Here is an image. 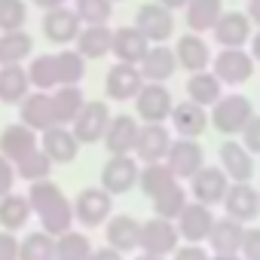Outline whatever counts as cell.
I'll list each match as a JSON object with an SVG mask.
<instances>
[{"instance_id": "8992f818", "label": "cell", "mask_w": 260, "mask_h": 260, "mask_svg": "<svg viewBox=\"0 0 260 260\" xmlns=\"http://www.w3.org/2000/svg\"><path fill=\"white\" fill-rule=\"evenodd\" d=\"M144 83H147V80H144V74H141L138 64L116 61V64L107 71V77H104V92H107V98H113V101H132V98L141 92Z\"/></svg>"}, {"instance_id": "603a6c76", "label": "cell", "mask_w": 260, "mask_h": 260, "mask_svg": "<svg viewBox=\"0 0 260 260\" xmlns=\"http://www.w3.org/2000/svg\"><path fill=\"white\" fill-rule=\"evenodd\" d=\"M175 55H178V68H184L187 74L208 71V64H211V49H208V43L202 40V34H193V31H187V34L175 43Z\"/></svg>"}, {"instance_id": "7bdbcfd3", "label": "cell", "mask_w": 260, "mask_h": 260, "mask_svg": "<svg viewBox=\"0 0 260 260\" xmlns=\"http://www.w3.org/2000/svg\"><path fill=\"white\" fill-rule=\"evenodd\" d=\"M55 245H58V260H86L92 254L89 239L83 233H74V230H68L64 236H58Z\"/></svg>"}, {"instance_id": "1f68e13d", "label": "cell", "mask_w": 260, "mask_h": 260, "mask_svg": "<svg viewBox=\"0 0 260 260\" xmlns=\"http://www.w3.org/2000/svg\"><path fill=\"white\" fill-rule=\"evenodd\" d=\"M34 52V37L19 28V31H0V64H22Z\"/></svg>"}, {"instance_id": "74e56055", "label": "cell", "mask_w": 260, "mask_h": 260, "mask_svg": "<svg viewBox=\"0 0 260 260\" xmlns=\"http://www.w3.org/2000/svg\"><path fill=\"white\" fill-rule=\"evenodd\" d=\"M187 208V190L175 181L172 187H166L162 193L153 196V214L156 217H166V220H178L181 211Z\"/></svg>"}, {"instance_id": "83f0119b", "label": "cell", "mask_w": 260, "mask_h": 260, "mask_svg": "<svg viewBox=\"0 0 260 260\" xmlns=\"http://www.w3.org/2000/svg\"><path fill=\"white\" fill-rule=\"evenodd\" d=\"M107 245L116 248V251H132L138 248L141 242V223L135 217H128V214H116V217H107Z\"/></svg>"}, {"instance_id": "7c38bea8", "label": "cell", "mask_w": 260, "mask_h": 260, "mask_svg": "<svg viewBox=\"0 0 260 260\" xmlns=\"http://www.w3.org/2000/svg\"><path fill=\"white\" fill-rule=\"evenodd\" d=\"M110 208H113V202H110V193L104 190V187H89V190H83L80 196H77V202H74V217H77V223H83V226H101L107 217H110Z\"/></svg>"}, {"instance_id": "484cf974", "label": "cell", "mask_w": 260, "mask_h": 260, "mask_svg": "<svg viewBox=\"0 0 260 260\" xmlns=\"http://www.w3.org/2000/svg\"><path fill=\"white\" fill-rule=\"evenodd\" d=\"M31 92V80H28V68L22 64H0V101L16 107L28 98Z\"/></svg>"}, {"instance_id": "ee69618b", "label": "cell", "mask_w": 260, "mask_h": 260, "mask_svg": "<svg viewBox=\"0 0 260 260\" xmlns=\"http://www.w3.org/2000/svg\"><path fill=\"white\" fill-rule=\"evenodd\" d=\"M28 22L25 0H0V31H19Z\"/></svg>"}, {"instance_id": "d6986e66", "label": "cell", "mask_w": 260, "mask_h": 260, "mask_svg": "<svg viewBox=\"0 0 260 260\" xmlns=\"http://www.w3.org/2000/svg\"><path fill=\"white\" fill-rule=\"evenodd\" d=\"M37 147H40L37 132L25 122H13V125H7L4 132H0V153H4L13 166L19 159H25L28 153H34Z\"/></svg>"}, {"instance_id": "ac0fdd59", "label": "cell", "mask_w": 260, "mask_h": 260, "mask_svg": "<svg viewBox=\"0 0 260 260\" xmlns=\"http://www.w3.org/2000/svg\"><path fill=\"white\" fill-rule=\"evenodd\" d=\"M40 150H43L52 162L64 166V162H74V159H77L80 141H77V135H74L71 125H52V128H46L43 138H40Z\"/></svg>"}, {"instance_id": "f907efd6", "label": "cell", "mask_w": 260, "mask_h": 260, "mask_svg": "<svg viewBox=\"0 0 260 260\" xmlns=\"http://www.w3.org/2000/svg\"><path fill=\"white\" fill-rule=\"evenodd\" d=\"M86 260H122V251H116V248H98Z\"/></svg>"}, {"instance_id": "8fae6325", "label": "cell", "mask_w": 260, "mask_h": 260, "mask_svg": "<svg viewBox=\"0 0 260 260\" xmlns=\"http://www.w3.org/2000/svg\"><path fill=\"white\" fill-rule=\"evenodd\" d=\"M83 31V22L74 10L68 7H55V10H46L43 16V37L55 46H68V43H77Z\"/></svg>"}, {"instance_id": "2e32d148", "label": "cell", "mask_w": 260, "mask_h": 260, "mask_svg": "<svg viewBox=\"0 0 260 260\" xmlns=\"http://www.w3.org/2000/svg\"><path fill=\"white\" fill-rule=\"evenodd\" d=\"M19 116H22L25 125H31L34 132H40V135L46 132V128L58 125L55 107H52V92H40V89L28 92V98L19 104Z\"/></svg>"}, {"instance_id": "9f6ffc18", "label": "cell", "mask_w": 260, "mask_h": 260, "mask_svg": "<svg viewBox=\"0 0 260 260\" xmlns=\"http://www.w3.org/2000/svg\"><path fill=\"white\" fill-rule=\"evenodd\" d=\"M211 260H242V257L239 254H214Z\"/></svg>"}, {"instance_id": "3957f363", "label": "cell", "mask_w": 260, "mask_h": 260, "mask_svg": "<svg viewBox=\"0 0 260 260\" xmlns=\"http://www.w3.org/2000/svg\"><path fill=\"white\" fill-rule=\"evenodd\" d=\"M138 162L132 153H122V156H110L101 169V187L110 196H122L138 184Z\"/></svg>"}, {"instance_id": "f35d334b", "label": "cell", "mask_w": 260, "mask_h": 260, "mask_svg": "<svg viewBox=\"0 0 260 260\" xmlns=\"http://www.w3.org/2000/svg\"><path fill=\"white\" fill-rule=\"evenodd\" d=\"M77 217H74V205L68 202V199H58L55 205H49L43 214H40V223H43V230L49 233V236H64L68 230H71V223H74Z\"/></svg>"}, {"instance_id": "44dd1931", "label": "cell", "mask_w": 260, "mask_h": 260, "mask_svg": "<svg viewBox=\"0 0 260 260\" xmlns=\"http://www.w3.org/2000/svg\"><path fill=\"white\" fill-rule=\"evenodd\" d=\"M172 125H175V132L181 138H199L205 128H208V107L196 104V101H181L172 107Z\"/></svg>"}, {"instance_id": "e0dca14e", "label": "cell", "mask_w": 260, "mask_h": 260, "mask_svg": "<svg viewBox=\"0 0 260 260\" xmlns=\"http://www.w3.org/2000/svg\"><path fill=\"white\" fill-rule=\"evenodd\" d=\"M223 208H226V217H233L239 223H248L260 214V193L248 181H242V184L233 181L226 196H223Z\"/></svg>"}, {"instance_id": "816d5d0a", "label": "cell", "mask_w": 260, "mask_h": 260, "mask_svg": "<svg viewBox=\"0 0 260 260\" xmlns=\"http://www.w3.org/2000/svg\"><path fill=\"white\" fill-rule=\"evenodd\" d=\"M248 46H251V58H254V61L260 64V31H257V34H251Z\"/></svg>"}, {"instance_id": "ab89813d", "label": "cell", "mask_w": 260, "mask_h": 260, "mask_svg": "<svg viewBox=\"0 0 260 260\" xmlns=\"http://www.w3.org/2000/svg\"><path fill=\"white\" fill-rule=\"evenodd\" d=\"M58 61V86H80L86 77V58L77 49H61L55 55Z\"/></svg>"}, {"instance_id": "8d00e7d4", "label": "cell", "mask_w": 260, "mask_h": 260, "mask_svg": "<svg viewBox=\"0 0 260 260\" xmlns=\"http://www.w3.org/2000/svg\"><path fill=\"white\" fill-rule=\"evenodd\" d=\"M19 260H58L55 236H49L46 230L25 236V239L19 242Z\"/></svg>"}, {"instance_id": "ffe728a7", "label": "cell", "mask_w": 260, "mask_h": 260, "mask_svg": "<svg viewBox=\"0 0 260 260\" xmlns=\"http://www.w3.org/2000/svg\"><path fill=\"white\" fill-rule=\"evenodd\" d=\"M138 122L135 116L128 113H119V116H110V125L104 132V147L110 156H122V153H132L135 150V141H138Z\"/></svg>"}, {"instance_id": "4fadbf2b", "label": "cell", "mask_w": 260, "mask_h": 260, "mask_svg": "<svg viewBox=\"0 0 260 260\" xmlns=\"http://www.w3.org/2000/svg\"><path fill=\"white\" fill-rule=\"evenodd\" d=\"M254 28V22L248 19V13H239V10H223V16L217 19V25L211 28L214 31V40L223 46V49H242V46H248V40H251V31Z\"/></svg>"}, {"instance_id": "4dcf8cb0", "label": "cell", "mask_w": 260, "mask_h": 260, "mask_svg": "<svg viewBox=\"0 0 260 260\" xmlns=\"http://www.w3.org/2000/svg\"><path fill=\"white\" fill-rule=\"evenodd\" d=\"M242 236H245V223H239L233 217H223V220H214L208 242H211L214 254H239Z\"/></svg>"}, {"instance_id": "d590c367", "label": "cell", "mask_w": 260, "mask_h": 260, "mask_svg": "<svg viewBox=\"0 0 260 260\" xmlns=\"http://www.w3.org/2000/svg\"><path fill=\"white\" fill-rule=\"evenodd\" d=\"M28 80H31V89H40V92H52L58 89V61L55 55H34L31 64H28Z\"/></svg>"}, {"instance_id": "db71d44e", "label": "cell", "mask_w": 260, "mask_h": 260, "mask_svg": "<svg viewBox=\"0 0 260 260\" xmlns=\"http://www.w3.org/2000/svg\"><path fill=\"white\" fill-rule=\"evenodd\" d=\"M34 4H37L40 10H55V7H64L68 0H34Z\"/></svg>"}, {"instance_id": "bcb514c9", "label": "cell", "mask_w": 260, "mask_h": 260, "mask_svg": "<svg viewBox=\"0 0 260 260\" xmlns=\"http://www.w3.org/2000/svg\"><path fill=\"white\" fill-rule=\"evenodd\" d=\"M242 144L251 150V153H260V116L254 113L251 122L242 128Z\"/></svg>"}, {"instance_id": "7402d4cb", "label": "cell", "mask_w": 260, "mask_h": 260, "mask_svg": "<svg viewBox=\"0 0 260 260\" xmlns=\"http://www.w3.org/2000/svg\"><path fill=\"white\" fill-rule=\"evenodd\" d=\"M147 49H150V40H147L135 25H125V28H116V31H113V46H110V52L116 55V61L141 64V58L147 55Z\"/></svg>"}, {"instance_id": "9c48e42d", "label": "cell", "mask_w": 260, "mask_h": 260, "mask_svg": "<svg viewBox=\"0 0 260 260\" xmlns=\"http://www.w3.org/2000/svg\"><path fill=\"white\" fill-rule=\"evenodd\" d=\"M178 242H181V233H178L175 220L153 217V220L141 223V242H138V248H141V251L166 257V254H175Z\"/></svg>"}, {"instance_id": "c3c4849f", "label": "cell", "mask_w": 260, "mask_h": 260, "mask_svg": "<svg viewBox=\"0 0 260 260\" xmlns=\"http://www.w3.org/2000/svg\"><path fill=\"white\" fill-rule=\"evenodd\" d=\"M13 184H16V166L0 153V196L13 193Z\"/></svg>"}, {"instance_id": "f6af8a7d", "label": "cell", "mask_w": 260, "mask_h": 260, "mask_svg": "<svg viewBox=\"0 0 260 260\" xmlns=\"http://www.w3.org/2000/svg\"><path fill=\"white\" fill-rule=\"evenodd\" d=\"M239 254H242V260H260V230L257 226H245Z\"/></svg>"}, {"instance_id": "d6a6232c", "label": "cell", "mask_w": 260, "mask_h": 260, "mask_svg": "<svg viewBox=\"0 0 260 260\" xmlns=\"http://www.w3.org/2000/svg\"><path fill=\"white\" fill-rule=\"evenodd\" d=\"M34 208L28 202V196H19V193H7V196H0V226L16 233L22 230L28 220H31Z\"/></svg>"}, {"instance_id": "52a82bcc", "label": "cell", "mask_w": 260, "mask_h": 260, "mask_svg": "<svg viewBox=\"0 0 260 260\" xmlns=\"http://www.w3.org/2000/svg\"><path fill=\"white\" fill-rule=\"evenodd\" d=\"M166 162H169V169L175 172V178L181 181H190L202 166H205V150L199 147V141L196 138H181L178 135V141H172V147H169V153H166Z\"/></svg>"}, {"instance_id": "5b68a950", "label": "cell", "mask_w": 260, "mask_h": 260, "mask_svg": "<svg viewBox=\"0 0 260 260\" xmlns=\"http://www.w3.org/2000/svg\"><path fill=\"white\" fill-rule=\"evenodd\" d=\"M132 101H135V110L144 122H166L172 116V107H175L166 83H144Z\"/></svg>"}, {"instance_id": "f5cc1de1", "label": "cell", "mask_w": 260, "mask_h": 260, "mask_svg": "<svg viewBox=\"0 0 260 260\" xmlns=\"http://www.w3.org/2000/svg\"><path fill=\"white\" fill-rule=\"evenodd\" d=\"M248 19L254 25H260V0H248Z\"/></svg>"}, {"instance_id": "30bf717a", "label": "cell", "mask_w": 260, "mask_h": 260, "mask_svg": "<svg viewBox=\"0 0 260 260\" xmlns=\"http://www.w3.org/2000/svg\"><path fill=\"white\" fill-rule=\"evenodd\" d=\"M135 28L150 40V43H166L175 34V19L172 10H166L162 4H144L135 13Z\"/></svg>"}, {"instance_id": "d4e9b609", "label": "cell", "mask_w": 260, "mask_h": 260, "mask_svg": "<svg viewBox=\"0 0 260 260\" xmlns=\"http://www.w3.org/2000/svg\"><path fill=\"white\" fill-rule=\"evenodd\" d=\"M220 169L230 175V181L242 184L254 178V153L242 141H223L220 144Z\"/></svg>"}, {"instance_id": "6f0895ef", "label": "cell", "mask_w": 260, "mask_h": 260, "mask_svg": "<svg viewBox=\"0 0 260 260\" xmlns=\"http://www.w3.org/2000/svg\"><path fill=\"white\" fill-rule=\"evenodd\" d=\"M135 260H166V257H159V254H147V251H144V254L135 257Z\"/></svg>"}, {"instance_id": "f1b7e54d", "label": "cell", "mask_w": 260, "mask_h": 260, "mask_svg": "<svg viewBox=\"0 0 260 260\" xmlns=\"http://www.w3.org/2000/svg\"><path fill=\"white\" fill-rule=\"evenodd\" d=\"M220 95H223V83L217 80L214 71H196V74H190V80H187V98L190 101H196L202 107H214Z\"/></svg>"}, {"instance_id": "836d02e7", "label": "cell", "mask_w": 260, "mask_h": 260, "mask_svg": "<svg viewBox=\"0 0 260 260\" xmlns=\"http://www.w3.org/2000/svg\"><path fill=\"white\" fill-rule=\"evenodd\" d=\"M86 98L80 92V86H58L52 89V107H55V119L58 125H71L77 119V113L83 110Z\"/></svg>"}, {"instance_id": "ba28073f", "label": "cell", "mask_w": 260, "mask_h": 260, "mask_svg": "<svg viewBox=\"0 0 260 260\" xmlns=\"http://www.w3.org/2000/svg\"><path fill=\"white\" fill-rule=\"evenodd\" d=\"M230 175L223 172V169H214V166H202L193 178H190V193L196 196V202H202V205H220L223 202V196H226V190H230Z\"/></svg>"}, {"instance_id": "11a10c76", "label": "cell", "mask_w": 260, "mask_h": 260, "mask_svg": "<svg viewBox=\"0 0 260 260\" xmlns=\"http://www.w3.org/2000/svg\"><path fill=\"white\" fill-rule=\"evenodd\" d=\"M156 4H162L166 10H184V7L190 4V0H156Z\"/></svg>"}, {"instance_id": "7dc6e473", "label": "cell", "mask_w": 260, "mask_h": 260, "mask_svg": "<svg viewBox=\"0 0 260 260\" xmlns=\"http://www.w3.org/2000/svg\"><path fill=\"white\" fill-rule=\"evenodd\" d=\"M0 260H19V239L10 230H0Z\"/></svg>"}, {"instance_id": "9a60e30c", "label": "cell", "mask_w": 260, "mask_h": 260, "mask_svg": "<svg viewBox=\"0 0 260 260\" xmlns=\"http://www.w3.org/2000/svg\"><path fill=\"white\" fill-rule=\"evenodd\" d=\"M172 147V135H169V128L162 122H144L138 128V141H135V156L141 162H162L166 153Z\"/></svg>"}, {"instance_id": "cb8c5ba5", "label": "cell", "mask_w": 260, "mask_h": 260, "mask_svg": "<svg viewBox=\"0 0 260 260\" xmlns=\"http://www.w3.org/2000/svg\"><path fill=\"white\" fill-rule=\"evenodd\" d=\"M138 68H141V74H144L147 83H166L178 71V55L166 43H150V49H147V55L141 58Z\"/></svg>"}, {"instance_id": "e575fe53", "label": "cell", "mask_w": 260, "mask_h": 260, "mask_svg": "<svg viewBox=\"0 0 260 260\" xmlns=\"http://www.w3.org/2000/svg\"><path fill=\"white\" fill-rule=\"evenodd\" d=\"M178 178H175V172L169 169V162L162 159V162H144V169L138 172V187H141V193L144 196H156V193H162L166 187H172Z\"/></svg>"}, {"instance_id": "7a4b0ae2", "label": "cell", "mask_w": 260, "mask_h": 260, "mask_svg": "<svg viewBox=\"0 0 260 260\" xmlns=\"http://www.w3.org/2000/svg\"><path fill=\"white\" fill-rule=\"evenodd\" d=\"M110 125V107L107 101H86L83 110L77 113V119L71 122L74 135L80 144H98L104 141V132Z\"/></svg>"}, {"instance_id": "6da1fadb", "label": "cell", "mask_w": 260, "mask_h": 260, "mask_svg": "<svg viewBox=\"0 0 260 260\" xmlns=\"http://www.w3.org/2000/svg\"><path fill=\"white\" fill-rule=\"evenodd\" d=\"M254 104L245 95H220L211 107V125L220 135H242V128L251 122Z\"/></svg>"}, {"instance_id": "f546056e", "label": "cell", "mask_w": 260, "mask_h": 260, "mask_svg": "<svg viewBox=\"0 0 260 260\" xmlns=\"http://www.w3.org/2000/svg\"><path fill=\"white\" fill-rule=\"evenodd\" d=\"M184 13H187V28L193 34H205L223 16V0H190Z\"/></svg>"}, {"instance_id": "681fc988", "label": "cell", "mask_w": 260, "mask_h": 260, "mask_svg": "<svg viewBox=\"0 0 260 260\" xmlns=\"http://www.w3.org/2000/svg\"><path fill=\"white\" fill-rule=\"evenodd\" d=\"M175 260H211L208 257V251L205 248H199V245H184V248H175Z\"/></svg>"}, {"instance_id": "4316f807", "label": "cell", "mask_w": 260, "mask_h": 260, "mask_svg": "<svg viewBox=\"0 0 260 260\" xmlns=\"http://www.w3.org/2000/svg\"><path fill=\"white\" fill-rule=\"evenodd\" d=\"M113 46V31L107 25H83L80 37H77V52L86 61H98L110 52Z\"/></svg>"}, {"instance_id": "5bb4252c", "label": "cell", "mask_w": 260, "mask_h": 260, "mask_svg": "<svg viewBox=\"0 0 260 260\" xmlns=\"http://www.w3.org/2000/svg\"><path fill=\"white\" fill-rule=\"evenodd\" d=\"M214 214H211V205H202V202H187V208L181 211V217L175 220L181 239L199 245V242H208L211 236V226H214Z\"/></svg>"}, {"instance_id": "277c9868", "label": "cell", "mask_w": 260, "mask_h": 260, "mask_svg": "<svg viewBox=\"0 0 260 260\" xmlns=\"http://www.w3.org/2000/svg\"><path fill=\"white\" fill-rule=\"evenodd\" d=\"M254 64H257V61H254L251 52H245V46H242V49H220L217 58H214V64H211V71L217 74V80H220L223 86H242V83L251 80Z\"/></svg>"}, {"instance_id": "680465c9", "label": "cell", "mask_w": 260, "mask_h": 260, "mask_svg": "<svg viewBox=\"0 0 260 260\" xmlns=\"http://www.w3.org/2000/svg\"><path fill=\"white\" fill-rule=\"evenodd\" d=\"M113 4H119V0H113Z\"/></svg>"}, {"instance_id": "60d3db41", "label": "cell", "mask_w": 260, "mask_h": 260, "mask_svg": "<svg viewBox=\"0 0 260 260\" xmlns=\"http://www.w3.org/2000/svg\"><path fill=\"white\" fill-rule=\"evenodd\" d=\"M74 13L83 25H107L113 16V0H74Z\"/></svg>"}, {"instance_id": "b9f144b4", "label": "cell", "mask_w": 260, "mask_h": 260, "mask_svg": "<svg viewBox=\"0 0 260 260\" xmlns=\"http://www.w3.org/2000/svg\"><path fill=\"white\" fill-rule=\"evenodd\" d=\"M52 166H55V162H52V159H49V156H46V153L37 147L34 153H28L25 159H19V162H16V175L34 184V181H43V178H49Z\"/></svg>"}]
</instances>
